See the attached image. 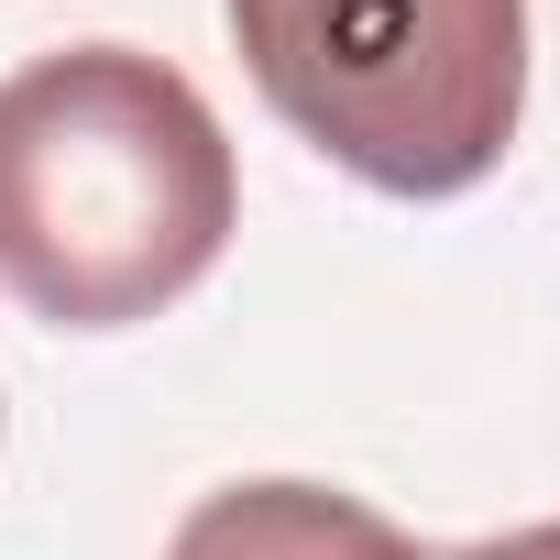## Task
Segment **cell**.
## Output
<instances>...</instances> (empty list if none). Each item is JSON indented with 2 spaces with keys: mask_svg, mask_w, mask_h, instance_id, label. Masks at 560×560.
Instances as JSON below:
<instances>
[{
  "mask_svg": "<svg viewBox=\"0 0 560 560\" xmlns=\"http://www.w3.org/2000/svg\"><path fill=\"white\" fill-rule=\"evenodd\" d=\"M242 231V154L187 67L56 45L0 78V287L45 330L176 308Z\"/></svg>",
  "mask_w": 560,
  "mask_h": 560,
  "instance_id": "6da1fadb",
  "label": "cell"
},
{
  "mask_svg": "<svg viewBox=\"0 0 560 560\" xmlns=\"http://www.w3.org/2000/svg\"><path fill=\"white\" fill-rule=\"evenodd\" d=\"M231 45L374 198H462L527 121V0H231Z\"/></svg>",
  "mask_w": 560,
  "mask_h": 560,
  "instance_id": "7a4b0ae2",
  "label": "cell"
},
{
  "mask_svg": "<svg viewBox=\"0 0 560 560\" xmlns=\"http://www.w3.org/2000/svg\"><path fill=\"white\" fill-rule=\"evenodd\" d=\"M396 538L385 505L341 494V483H298V472H275V483H220L176 516L165 560H374Z\"/></svg>",
  "mask_w": 560,
  "mask_h": 560,
  "instance_id": "3957f363",
  "label": "cell"
}]
</instances>
